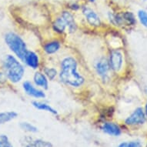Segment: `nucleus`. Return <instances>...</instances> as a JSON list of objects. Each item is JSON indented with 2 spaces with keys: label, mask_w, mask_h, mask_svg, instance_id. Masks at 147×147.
I'll return each instance as SVG.
<instances>
[{
  "label": "nucleus",
  "mask_w": 147,
  "mask_h": 147,
  "mask_svg": "<svg viewBox=\"0 0 147 147\" xmlns=\"http://www.w3.org/2000/svg\"><path fill=\"white\" fill-rule=\"evenodd\" d=\"M24 147H53L50 142L42 140H32L26 137L24 139Z\"/></svg>",
  "instance_id": "11"
},
{
  "label": "nucleus",
  "mask_w": 147,
  "mask_h": 147,
  "mask_svg": "<svg viewBox=\"0 0 147 147\" xmlns=\"http://www.w3.org/2000/svg\"><path fill=\"white\" fill-rule=\"evenodd\" d=\"M18 116V114L16 112L13 111H9V112H3L0 113V125L2 124H5L12 121V119H16Z\"/></svg>",
  "instance_id": "17"
},
{
  "label": "nucleus",
  "mask_w": 147,
  "mask_h": 147,
  "mask_svg": "<svg viewBox=\"0 0 147 147\" xmlns=\"http://www.w3.org/2000/svg\"><path fill=\"white\" fill-rule=\"evenodd\" d=\"M109 65L112 69L118 72L121 69L123 65V55L120 51L113 50L112 51L109 56Z\"/></svg>",
  "instance_id": "6"
},
{
  "label": "nucleus",
  "mask_w": 147,
  "mask_h": 147,
  "mask_svg": "<svg viewBox=\"0 0 147 147\" xmlns=\"http://www.w3.org/2000/svg\"><path fill=\"white\" fill-rule=\"evenodd\" d=\"M109 18L112 22L116 26H131L136 24L135 16L131 12H124L117 14L110 15Z\"/></svg>",
  "instance_id": "4"
},
{
  "label": "nucleus",
  "mask_w": 147,
  "mask_h": 147,
  "mask_svg": "<svg viewBox=\"0 0 147 147\" xmlns=\"http://www.w3.org/2000/svg\"><path fill=\"white\" fill-rule=\"evenodd\" d=\"M20 127L22 129L26 132H28V133H35L38 132V128L36 127L31 123H27V122H23V123H20Z\"/></svg>",
  "instance_id": "19"
},
{
  "label": "nucleus",
  "mask_w": 147,
  "mask_h": 147,
  "mask_svg": "<svg viewBox=\"0 0 147 147\" xmlns=\"http://www.w3.org/2000/svg\"><path fill=\"white\" fill-rule=\"evenodd\" d=\"M146 115H147V103H146Z\"/></svg>",
  "instance_id": "25"
},
{
  "label": "nucleus",
  "mask_w": 147,
  "mask_h": 147,
  "mask_svg": "<svg viewBox=\"0 0 147 147\" xmlns=\"http://www.w3.org/2000/svg\"><path fill=\"white\" fill-rule=\"evenodd\" d=\"M146 92H147V89H146Z\"/></svg>",
  "instance_id": "27"
},
{
  "label": "nucleus",
  "mask_w": 147,
  "mask_h": 147,
  "mask_svg": "<svg viewBox=\"0 0 147 147\" xmlns=\"http://www.w3.org/2000/svg\"><path fill=\"white\" fill-rule=\"evenodd\" d=\"M119 147H142V143L140 141H131L129 142H122Z\"/></svg>",
  "instance_id": "22"
},
{
  "label": "nucleus",
  "mask_w": 147,
  "mask_h": 147,
  "mask_svg": "<svg viewBox=\"0 0 147 147\" xmlns=\"http://www.w3.org/2000/svg\"><path fill=\"white\" fill-rule=\"evenodd\" d=\"M61 16L65 19V20L66 21V23H67V27L69 29V31L70 32H72L76 31V24L75 20H74V18L72 16V15L69 12H63V13L61 14Z\"/></svg>",
  "instance_id": "14"
},
{
  "label": "nucleus",
  "mask_w": 147,
  "mask_h": 147,
  "mask_svg": "<svg viewBox=\"0 0 147 147\" xmlns=\"http://www.w3.org/2000/svg\"><path fill=\"white\" fill-rule=\"evenodd\" d=\"M4 69L7 78L13 83L20 82L24 76V67L14 56L11 55H8L5 57Z\"/></svg>",
  "instance_id": "2"
},
{
  "label": "nucleus",
  "mask_w": 147,
  "mask_h": 147,
  "mask_svg": "<svg viewBox=\"0 0 147 147\" xmlns=\"http://www.w3.org/2000/svg\"><path fill=\"white\" fill-rule=\"evenodd\" d=\"M0 147H13L6 135L0 134Z\"/></svg>",
  "instance_id": "20"
},
{
  "label": "nucleus",
  "mask_w": 147,
  "mask_h": 147,
  "mask_svg": "<svg viewBox=\"0 0 147 147\" xmlns=\"http://www.w3.org/2000/svg\"><path fill=\"white\" fill-rule=\"evenodd\" d=\"M146 121V116L142 108H137L130 116L125 119L127 125H140L143 124Z\"/></svg>",
  "instance_id": "5"
},
{
  "label": "nucleus",
  "mask_w": 147,
  "mask_h": 147,
  "mask_svg": "<svg viewBox=\"0 0 147 147\" xmlns=\"http://www.w3.org/2000/svg\"><path fill=\"white\" fill-rule=\"evenodd\" d=\"M102 130L106 134L113 136H119L121 134L120 128L114 123H105L102 125Z\"/></svg>",
  "instance_id": "10"
},
{
  "label": "nucleus",
  "mask_w": 147,
  "mask_h": 147,
  "mask_svg": "<svg viewBox=\"0 0 147 147\" xmlns=\"http://www.w3.org/2000/svg\"><path fill=\"white\" fill-rule=\"evenodd\" d=\"M95 1H96V0H89V2H91V3H93Z\"/></svg>",
  "instance_id": "26"
},
{
  "label": "nucleus",
  "mask_w": 147,
  "mask_h": 147,
  "mask_svg": "<svg viewBox=\"0 0 147 147\" xmlns=\"http://www.w3.org/2000/svg\"><path fill=\"white\" fill-rule=\"evenodd\" d=\"M45 73L49 80H53L56 77V70L55 69H53V68H47L45 69Z\"/></svg>",
  "instance_id": "23"
},
{
  "label": "nucleus",
  "mask_w": 147,
  "mask_h": 147,
  "mask_svg": "<svg viewBox=\"0 0 147 147\" xmlns=\"http://www.w3.org/2000/svg\"><path fill=\"white\" fill-rule=\"evenodd\" d=\"M59 78L62 82L72 87H80L85 82L84 77L77 71V63L72 57H66L61 63Z\"/></svg>",
  "instance_id": "1"
},
{
  "label": "nucleus",
  "mask_w": 147,
  "mask_h": 147,
  "mask_svg": "<svg viewBox=\"0 0 147 147\" xmlns=\"http://www.w3.org/2000/svg\"><path fill=\"white\" fill-rule=\"evenodd\" d=\"M96 70L97 73L101 76L103 80H106L108 77V73L109 71V63L105 58L99 59V61L96 64Z\"/></svg>",
  "instance_id": "8"
},
{
  "label": "nucleus",
  "mask_w": 147,
  "mask_h": 147,
  "mask_svg": "<svg viewBox=\"0 0 147 147\" xmlns=\"http://www.w3.org/2000/svg\"><path fill=\"white\" fill-rule=\"evenodd\" d=\"M66 28H67V23H66L65 19L62 16L59 18H58L53 23V29L59 33L63 32Z\"/></svg>",
  "instance_id": "16"
},
{
  "label": "nucleus",
  "mask_w": 147,
  "mask_h": 147,
  "mask_svg": "<svg viewBox=\"0 0 147 147\" xmlns=\"http://www.w3.org/2000/svg\"><path fill=\"white\" fill-rule=\"evenodd\" d=\"M32 105L35 108H36L37 109H39V110H43V111H46L52 114H54V115H56L58 113L57 111L54 108H53L52 106L48 105V104L45 103V102H38V101H34L32 102Z\"/></svg>",
  "instance_id": "15"
},
{
  "label": "nucleus",
  "mask_w": 147,
  "mask_h": 147,
  "mask_svg": "<svg viewBox=\"0 0 147 147\" xmlns=\"http://www.w3.org/2000/svg\"><path fill=\"white\" fill-rule=\"evenodd\" d=\"M23 89H24L26 93L30 96L35 97V98H44L46 96L43 91L36 88L31 82H28V81L23 83Z\"/></svg>",
  "instance_id": "9"
},
{
  "label": "nucleus",
  "mask_w": 147,
  "mask_h": 147,
  "mask_svg": "<svg viewBox=\"0 0 147 147\" xmlns=\"http://www.w3.org/2000/svg\"><path fill=\"white\" fill-rule=\"evenodd\" d=\"M82 13L84 15L86 20L89 24L93 26H99L101 24L100 18L93 10L90 8L85 6L82 9Z\"/></svg>",
  "instance_id": "7"
},
{
  "label": "nucleus",
  "mask_w": 147,
  "mask_h": 147,
  "mask_svg": "<svg viewBox=\"0 0 147 147\" xmlns=\"http://www.w3.org/2000/svg\"><path fill=\"white\" fill-rule=\"evenodd\" d=\"M138 17L140 19V22L147 28V12L144 10H140L138 12Z\"/></svg>",
  "instance_id": "21"
},
{
  "label": "nucleus",
  "mask_w": 147,
  "mask_h": 147,
  "mask_svg": "<svg viewBox=\"0 0 147 147\" xmlns=\"http://www.w3.org/2000/svg\"><path fill=\"white\" fill-rule=\"evenodd\" d=\"M25 63H26L27 65H29V67L32 68V69H37L39 66V57L36 55V53L32 52V51L27 50L26 55H25L24 61Z\"/></svg>",
  "instance_id": "12"
},
{
  "label": "nucleus",
  "mask_w": 147,
  "mask_h": 147,
  "mask_svg": "<svg viewBox=\"0 0 147 147\" xmlns=\"http://www.w3.org/2000/svg\"><path fill=\"white\" fill-rule=\"evenodd\" d=\"M7 76L5 72H0V83H5L7 81Z\"/></svg>",
  "instance_id": "24"
},
{
  "label": "nucleus",
  "mask_w": 147,
  "mask_h": 147,
  "mask_svg": "<svg viewBox=\"0 0 147 147\" xmlns=\"http://www.w3.org/2000/svg\"><path fill=\"white\" fill-rule=\"evenodd\" d=\"M5 42L9 48L16 54V56L21 60L24 61L27 49L23 39L14 32H9L5 36Z\"/></svg>",
  "instance_id": "3"
},
{
  "label": "nucleus",
  "mask_w": 147,
  "mask_h": 147,
  "mask_svg": "<svg viewBox=\"0 0 147 147\" xmlns=\"http://www.w3.org/2000/svg\"><path fill=\"white\" fill-rule=\"evenodd\" d=\"M34 82L36 86H40L44 89L48 88V80L43 73L37 72L34 75Z\"/></svg>",
  "instance_id": "13"
},
{
  "label": "nucleus",
  "mask_w": 147,
  "mask_h": 147,
  "mask_svg": "<svg viewBox=\"0 0 147 147\" xmlns=\"http://www.w3.org/2000/svg\"><path fill=\"white\" fill-rule=\"evenodd\" d=\"M60 48V43L58 41H53L46 43L44 46V50L48 54H53L56 53Z\"/></svg>",
  "instance_id": "18"
}]
</instances>
